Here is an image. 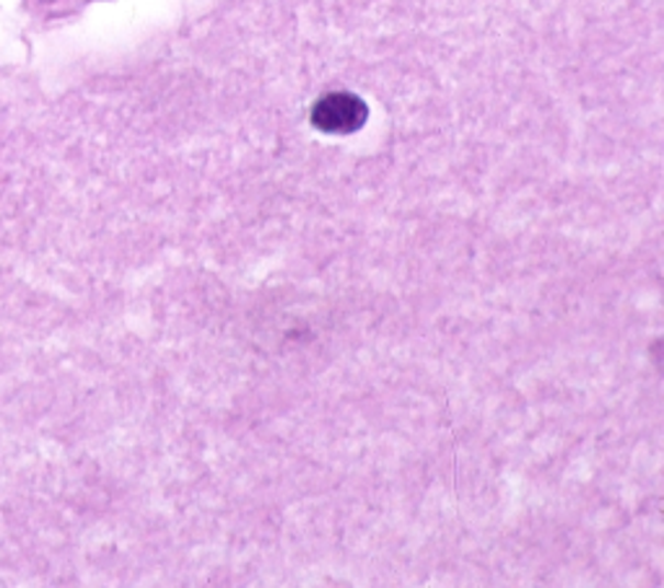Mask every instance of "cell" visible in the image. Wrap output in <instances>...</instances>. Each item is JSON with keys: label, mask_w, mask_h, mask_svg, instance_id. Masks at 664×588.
<instances>
[{"label": "cell", "mask_w": 664, "mask_h": 588, "mask_svg": "<svg viewBox=\"0 0 664 588\" xmlns=\"http://www.w3.org/2000/svg\"><path fill=\"white\" fill-rule=\"evenodd\" d=\"M369 106L353 94H327L314 104L312 125L330 135H351L367 125Z\"/></svg>", "instance_id": "obj_1"}]
</instances>
